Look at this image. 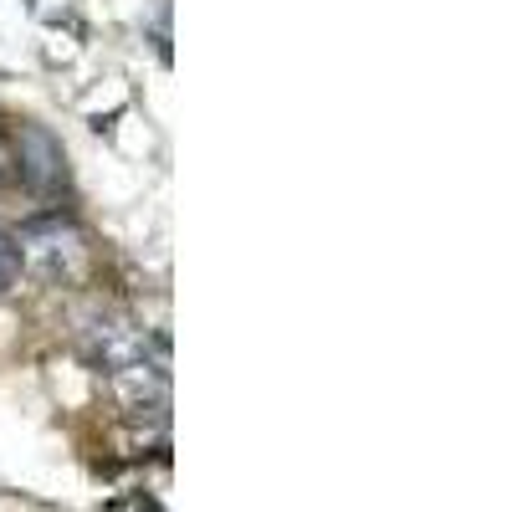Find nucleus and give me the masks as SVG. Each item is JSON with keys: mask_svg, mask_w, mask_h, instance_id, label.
<instances>
[{"mask_svg": "<svg viewBox=\"0 0 512 512\" xmlns=\"http://www.w3.org/2000/svg\"><path fill=\"white\" fill-rule=\"evenodd\" d=\"M16 154H21V180H31L36 190L62 185V175H67L62 144H57L41 123H21V134H16Z\"/></svg>", "mask_w": 512, "mask_h": 512, "instance_id": "nucleus-4", "label": "nucleus"}, {"mask_svg": "<svg viewBox=\"0 0 512 512\" xmlns=\"http://www.w3.org/2000/svg\"><path fill=\"white\" fill-rule=\"evenodd\" d=\"M113 395L123 410H159L169 400V369H164V354H149L139 364H123L108 374Z\"/></svg>", "mask_w": 512, "mask_h": 512, "instance_id": "nucleus-3", "label": "nucleus"}, {"mask_svg": "<svg viewBox=\"0 0 512 512\" xmlns=\"http://www.w3.org/2000/svg\"><path fill=\"white\" fill-rule=\"evenodd\" d=\"M0 164H6V149H0Z\"/></svg>", "mask_w": 512, "mask_h": 512, "instance_id": "nucleus-6", "label": "nucleus"}, {"mask_svg": "<svg viewBox=\"0 0 512 512\" xmlns=\"http://www.w3.org/2000/svg\"><path fill=\"white\" fill-rule=\"evenodd\" d=\"M21 282V246L11 236H0V292H11Z\"/></svg>", "mask_w": 512, "mask_h": 512, "instance_id": "nucleus-5", "label": "nucleus"}, {"mask_svg": "<svg viewBox=\"0 0 512 512\" xmlns=\"http://www.w3.org/2000/svg\"><path fill=\"white\" fill-rule=\"evenodd\" d=\"M77 349H82V359H88L93 369L113 374L123 364L149 359L154 354V338H149L144 323L123 318V313H98V318H88V323L77 328Z\"/></svg>", "mask_w": 512, "mask_h": 512, "instance_id": "nucleus-2", "label": "nucleus"}, {"mask_svg": "<svg viewBox=\"0 0 512 512\" xmlns=\"http://www.w3.org/2000/svg\"><path fill=\"white\" fill-rule=\"evenodd\" d=\"M21 267H31L47 282H82L93 272V246L72 221L52 216V221H31L21 231Z\"/></svg>", "mask_w": 512, "mask_h": 512, "instance_id": "nucleus-1", "label": "nucleus"}]
</instances>
